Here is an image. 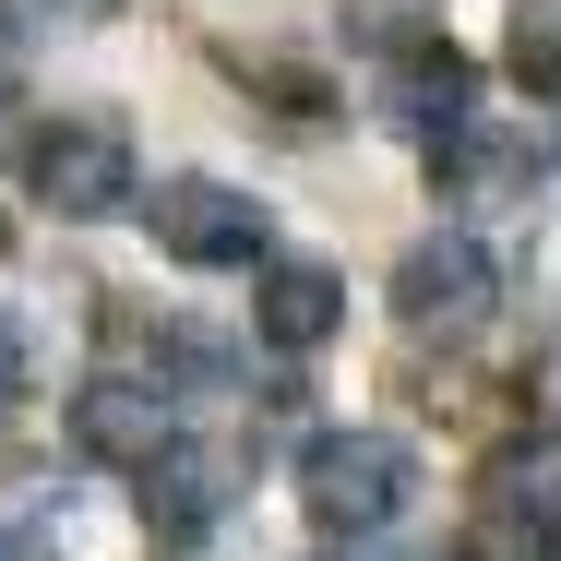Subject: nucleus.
Listing matches in <instances>:
<instances>
[{
	"label": "nucleus",
	"instance_id": "nucleus-1",
	"mask_svg": "<svg viewBox=\"0 0 561 561\" xmlns=\"http://www.w3.org/2000/svg\"><path fill=\"white\" fill-rule=\"evenodd\" d=\"M407 490H419V466H407L394 431H323V443L299 454V502H311L323 538H370V526H394Z\"/></svg>",
	"mask_w": 561,
	"mask_h": 561
},
{
	"label": "nucleus",
	"instance_id": "nucleus-2",
	"mask_svg": "<svg viewBox=\"0 0 561 561\" xmlns=\"http://www.w3.org/2000/svg\"><path fill=\"white\" fill-rule=\"evenodd\" d=\"M144 216H156V251H168V263H192V275H239V263H263V251H275L263 192H239V180H156V192H144Z\"/></svg>",
	"mask_w": 561,
	"mask_h": 561
},
{
	"label": "nucleus",
	"instance_id": "nucleus-3",
	"mask_svg": "<svg viewBox=\"0 0 561 561\" xmlns=\"http://www.w3.org/2000/svg\"><path fill=\"white\" fill-rule=\"evenodd\" d=\"M24 192L48 204V216H119L131 192H144V168H131V131L119 119H48L36 144H24Z\"/></svg>",
	"mask_w": 561,
	"mask_h": 561
},
{
	"label": "nucleus",
	"instance_id": "nucleus-4",
	"mask_svg": "<svg viewBox=\"0 0 561 561\" xmlns=\"http://www.w3.org/2000/svg\"><path fill=\"white\" fill-rule=\"evenodd\" d=\"M490 299H502V275H490V251H478L466 227H431V239L394 263V323H407V335H478Z\"/></svg>",
	"mask_w": 561,
	"mask_h": 561
},
{
	"label": "nucleus",
	"instance_id": "nucleus-5",
	"mask_svg": "<svg viewBox=\"0 0 561 561\" xmlns=\"http://www.w3.org/2000/svg\"><path fill=\"white\" fill-rule=\"evenodd\" d=\"M72 443H84V454H108V466H156V454L180 443V419H168V382H131V370L84 382V394H72Z\"/></svg>",
	"mask_w": 561,
	"mask_h": 561
},
{
	"label": "nucleus",
	"instance_id": "nucleus-6",
	"mask_svg": "<svg viewBox=\"0 0 561 561\" xmlns=\"http://www.w3.org/2000/svg\"><path fill=\"white\" fill-rule=\"evenodd\" d=\"M227 502H239V454L227 443H168L144 466V526L156 538H204Z\"/></svg>",
	"mask_w": 561,
	"mask_h": 561
},
{
	"label": "nucleus",
	"instance_id": "nucleus-7",
	"mask_svg": "<svg viewBox=\"0 0 561 561\" xmlns=\"http://www.w3.org/2000/svg\"><path fill=\"white\" fill-rule=\"evenodd\" d=\"M251 323H263V346H287V358L335 346V323H346V275H335V263H263Z\"/></svg>",
	"mask_w": 561,
	"mask_h": 561
},
{
	"label": "nucleus",
	"instance_id": "nucleus-8",
	"mask_svg": "<svg viewBox=\"0 0 561 561\" xmlns=\"http://www.w3.org/2000/svg\"><path fill=\"white\" fill-rule=\"evenodd\" d=\"M382 108L407 119L419 144H454V131H466V60H454L443 36H419V48H394V84H382Z\"/></svg>",
	"mask_w": 561,
	"mask_h": 561
},
{
	"label": "nucleus",
	"instance_id": "nucleus-9",
	"mask_svg": "<svg viewBox=\"0 0 561 561\" xmlns=\"http://www.w3.org/2000/svg\"><path fill=\"white\" fill-rule=\"evenodd\" d=\"M502 60H514L526 96H550V108H561V0H514V48H502Z\"/></svg>",
	"mask_w": 561,
	"mask_h": 561
},
{
	"label": "nucleus",
	"instance_id": "nucleus-10",
	"mask_svg": "<svg viewBox=\"0 0 561 561\" xmlns=\"http://www.w3.org/2000/svg\"><path fill=\"white\" fill-rule=\"evenodd\" d=\"M561 490V443L538 431V443H514V454H490V502H550Z\"/></svg>",
	"mask_w": 561,
	"mask_h": 561
},
{
	"label": "nucleus",
	"instance_id": "nucleus-11",
	"mask_svg": "<svg viewBox=\"0 0 561 561\" xmlns=\"http://www.w3.org/2000/svg\"><path fill=\"white\" fill-rule=\"evenodd\" d=\"M514 561H561V514H538V526H526V550Z\"/></svg>",
	"mask_w": 561,
	"mask_h": 561
},
{
	"label": "nucleus",
	"instance_id": "nucleus-12",
	"mask_svg": "<svg viewBox=\"0 0 561 561\" xmlns=\"http://www.w3.org/2000/svg\"><path fill=\"white\" fill-rule=\"evenodd\" d=\"M0 561H48V538L36 526H0Z\"/></svg>",
	"mask_w": 561,
	"mask_h": 561
},
{
	"label": "nucleus",
	"instance_id": "nucleus-13",
	"mask_svg": "<svg viewBox=\"0 0 561 561\" xmlns=\"http://www.w3.org/2000/svg\"><path fill=\"white\" fill-rule=\"evenodd\" d=\"M12 60H24V36H12V0H0V84H12Z\"/></svg>",
	"mask_w": 561,
	"mask_h": 561
},
{
	"label": "nucleus",
	"instance_id": "nucleus-14",
	"mask_svg": "<svg viewBox=\"0 0 561 561\" xmlns=\"http://www.w3.org/2000/svg\"><path fill=\"white\" fill-rule=\"evenodd\" d=\"M0 394H12V311H0Z\"/></svg>",
	"mask_w": 561,
	"mask_h": 561
},
{
	"label": "nucleus",
	"instance_id": "nucleus-15",
	"mask_svg": "<svg viewBox=\"0 0 561 561\" xmlns=\"http://www.w3.org/2000/svg\"><path fill=\"white\" fill-rule=\"evenodd\" d=\"M48 12H108V0H48Z\"/></svg>",
	"mask_w": 561,
	"mask_h": 561
}]
</instances>
